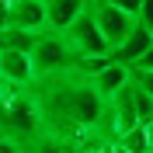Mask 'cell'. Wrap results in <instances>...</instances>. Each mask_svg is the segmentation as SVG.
<instances>
[{"mask_svg":"<svg viewBox=\"0 0 153 153\" xmlns=\"http://www.w3.org/2000/svg\"><path fill=\"white\" fill-rule=\"evenodd\" d=\"M31 63H35L38 80H49V76H59V73H66V70H73L76 56H73L70 42L59 31H42L35 52H31Z\"/></svg>","mask_w":153,"mask_h":153,"instance_id":"obj_1","label":"cell"},{"mask_svg":"<svg viewBox=\"0 0 153 153\" xmlns=\"http://www.w3.org/2000/svg\"><path fill=\"white\" fill-rule=\"evenodd\" d=\"M63 38L70 42V49H73L76 59H80V56H108V52H111V45H108V38L101 35V28H97L91 7H87L84 14L63 31Z\"/></svg>","mask_w":153,"mask_h":153,"instance_id":"obj_2","label":"cell"},{"mask_svg":"<svg viewBox=\"0 0 153 153\" xmlns=\"http://www.w3.org/2000/svg\"><path fill=\"white\" fill-rule=\"evenodd\" d=\"M91 14H94L97 28H101V35L108 38V45H122L125 38L136 31V25H139V18H132V14H125L122 7H115V4H108V0H91Z\"/></svg>","mask_w":153,"mask_h":153,"instance_id":"obj_3","label":"cell"},{"mask_svg":"<svg viewBox=\"0 0 153 153\" xmlns=\"http://www.w3.org/2000/svg\"><path fill=\"white\" fill-rule=\"evenodd\" d=\"M4 28H25V31H49L45 0H10L4 4Z\"/></svg>","mask_w":153,"mask_h":153,"instance_id":"obj_4","label":"cell"},{"mask_svg":"<svg viewBox=\"0 0 153 153\" xmlns=\"http://www.w3.org/2000/svg\"><path fill=\"white\" fill-rule=\"evenodd\" d=\"M0 80H7V84H18V87L38 84L31 56H28V52H7V49H0Z\"/></svg>","mask_w":153,"mask_h":153,"instance_id":"obj_5","label":"cell"},{"mask_svg":"<svg viewBox=\"0 0 153 153\" xmlns=\"http://www.w3.org/2000/svg\"><path fill=\"white\" fill-rule=\"evenodd\" d=\"M150 45H153V31L146 28V25H136V31L125 38L122 45H115L108 56H111V63H122V66H129V70H132L136 63H139V59L150 52Z\"/></svg>","mask_w":153,"mask_h":153,"instance_id":"obj_6","label":"cell"},{"mask_svg":"<svg viewBox=\"0 0 153 153\" xmlns=\"http://www.w3.org/2000/svg\"><path fill=\"white\" fill-rule=\"evenodd\" d=\"M87 7H91V0H45L49 31H59V35H63V31H66Z\"/></svg>","mask_w":153,"mask_h":153,"instance_id":"obj_7","label":"cell"},{"mask_svg":"<svg viewBox=\"0 0 153 153\" xmlns=\"http://www.w3.org/2000/svg\"><path fill=\"white\" fill-rule=\"evenodd\" d=\"M129 80H132V70L122 66V63H111L105 73H97V76H94V87L101 91V97H108V101H111V97L118 94V91H122Z\"/></svg>","mask_w":153,"mask_h":153,"instance_id":"obj_8","label":"cell"},{"mask_svg":"<svg viewBox=\"0 0 153 153\" xmlns=\"http://www.w3.org/2000/svg\"><path fill=\"white\" fill-rule=\"evenodd\" d=\"M38 45V31H25V28H0V49L7 52H35Z\"/></svg>","mask_w":153,"mask_h":153,"instance_id":"obj_9","label":"cell"},{"mask_svg":"<svg viewBox=\"0 0 153 153\" xmlns=\"http://www.w3.org/2000/svg\"><path fill=\"white\" fill-rule=\"evenodd\" d=\"M115 143L129 153H153V143H150V125H136L129 132H122Z\"/></svg>","mask_w":153,"mask_h":153,"instance_id":"obj_10","label":"cell"},{"mask_svg":"<svg viewBox=\"0 0 153 153\" xmlns=\"http://www.w3.org/2000/svg\"><path fill=\"white\" fill-rule=\"evenodd\" d=\"M28 153H76V150L66 139H59V136H52V132H42L35 143L28 146Z\"/></svg>","mask_w":153,"mask_h":153,"instance_id":"obj_11","label":"cell"},{"mask_svg":"<svg viewBox=\"0 0 153 153\" xmlns=\"http://www.w3.org/2000/svg\"><path fill=\"white\" fill-rule=\"evenodd\" d=\"M132 84H139L146 94H153V70H139V66H132Z\"/></svg>","mask_w":153,"mask_h":153,"instance_id":"obj_12","label":"cell"},{"mask_svg":"<svg viewBox=\"0 0 153 153\" xmlns=\"http://www.w3.org/2000/svg\"><path fill=\"white\" fill-rule=\"evenodd\" d=\"M108 4L122 7L125 14H132V18H139V10H143V0H108Z\"/></svg>","mask_w":153,"mask_h":153,"instance_id":"obj_13","label":"cell"},{"mask_svg":"<svg viewBox=\"0 0 153 153\" xmlns=\"http://www.w3.org/2000/svg\"><path fill=\"white\" fill-rule=\"evenodd\" d=\"M0 153H28L21 143H14V139H0Z\"/></svg>","mask_w":153,"mask_h":153,"instance_id":"obj_14","label":"cell"},{"mask_svg":"<svg viewBox=\"0 0 153 153\" xmlns=\"http://www.w3.org/2000/svg\"><path fill=\"white\" fill-rule=\"evenodd\" d=\"M150 143H153V122H150Z\"/></svg>","mask_w":153,"mask_h":153,"instance_id":"obj_15","label":"cell"}]
</instances>
